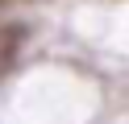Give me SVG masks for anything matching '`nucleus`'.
<instances>
[{"instance_id": "nucleus-1", "label": "nucleus", "mask_w": 129, "mask_h": 124, "mask_svg": "<svg viewBox=\"0 0 129 124\" xmlns=\"http://www.w3.org/2000/svg\"><path fill=\"white\" fill-rule=\"evenodd\" d=\"M25 46V25H0V74H9Z\"/></svg>"}]
</instances>
